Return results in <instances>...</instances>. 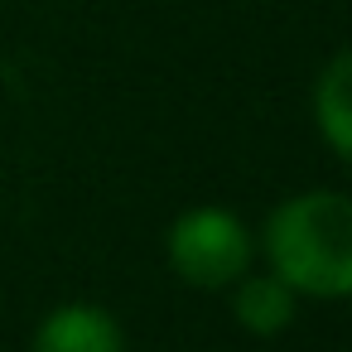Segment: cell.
<instances>
[{"mask_svg": "<svg viewBox=\"0 0 352 352\" xmlns=\"http://www.w3.org/2000/svg\"><path fill=\"white\" fill-rule=\"evenodd\" d=\"M275 280L309 299H352V193L309 188L285 198L261 227Z\"/></svg>", "mask_w": 352, "mask_h": 352, "instance_id": "1", "label": "cell"}, {"mask_svg": "<svg viewBox=\"0 0 352 352\" xmlns=\"http://www.w3.org/2000/svg\"><path fill=\"white\" fill-rule=\"evenodd\" d=\"M169 270L193 289H232L256 256L251 227L232 208H188L164 236Z\"/></svg>", "mask_w": 352, "mask_h": 352, "instance_id": "2", "label": "cell"}, {"mask_svg": "<svg viewBox=\"0 0 352 352\" xmlns=\"http://www.w3.org/2000/svg\"><path fill=\"white\" fill-rule=\"evenodd\" d=\"M30 352H126V333L102 304H58L39 318Z\"/></svg>", "mask_w": 352, "mask_h": 352, "instance_id": "3", "label": "cell"}, {"mask_svg": "<svg viewBox=\"0 0 352 352\" xmlns=\"http://www.w3.org/2000/svg\"><path fill=\"white\" fill-rule=\"evenodd\" d=\"M294 314H299V294L285 280H275L270 270H246L232 285V318L256 338L285 333L294 323Z\"/></svg>", "mask_w": 352, "mask_h": 352, "instance_id": "4", "label": "cell"}, {"mask_svg": "<svg viewBox=\"0 0 352 352\" xmlns=\"http://www.w3.org/2000/svg\"><path fill=\"white\" fill-rule=\"evenodd\" d=\"M314 126L328 150L352 164V44L338 49L314 82Z\"/></svg>", "mask_w": 352, "mask_h": 352, "instance_id": "5", "label": "cell"}]
</instances>
